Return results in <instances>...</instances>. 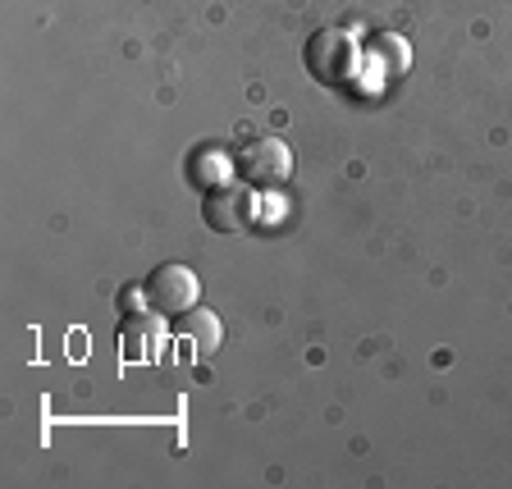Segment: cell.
Masks as SVG:
<instances>
[{
    "instance_id": "6da1fadb",
    "label": "cell",
    "mask_w": 512,
    "mask_h": 489,
    "mask_svg": "<svg viewBox=\"0 0 512 489\" xmlns=\"http://www.w3.org/2000/svg\"><path fill=\"white\" fill-rule=\"evenodd\" d=\"M307 74L316 78L320 87H343L352 74H357V42L339 28H320L307 37Z\"/></svg>"
},
{
    "instance_id": "7a4b0ae2",
    "label": "cell",
    "mask_w": 512,
    "mask_h": 489,
    "mask_svg": "<svg viewBox=\"0 0 512 489\" xmlns=\"http://www.w3.org/2000/svg\"><path fill=\"white\" fill-rule=\"evenodd\" d=\"M234 165H238V174H243V183H252V188H279V183H288V174H293V151L279 138H256L238 151Z\"/></svg>"
},
{
    "instance_id": "3957f363",
    "label": "cell",
    "mask_w": 512,
    "mask_h": 489,
    "mask_svg": "<svg viewBox=\"0 0 512 489\" xmlns=\"http://www.w3.org/2000/svg\"><path fill=\"white\" fill-rule=\"evenodd\" d=\"M147 298L156 316H183L188 307L202 302V279L192 275L188 266H156L147 279Z\"/></svg>"
},
{
    "instance_id": "277c9868",
    "label": "cell",
    "mask_w": 512,
    "mask_h": 489,
    "mask_svg": "<svg viewBox=\"0 0 512 489\" xmlns=\"http://www.w3.org/2000/svg\"><path fill=\"white\" fill-rule=\"evenodd\" d=\"M252 183H215L202 197V220L215 234H243L252 224Z\"/></svg>"
},
{
    "instance_id": "5b68a950",
    "label": "cell",
    "mask_w": 512,
    "mask_h": 489,
    "mask_svg": "<svg viewBox=\"0 0 512 489\" xmlns=\"http://www.w3.org/2000/svg\"><path fill=\"white\" fill-rule=\"evenodd\" d=\"M174 334H179V339H188L192 348L202 352V357H211V352L224 343L220 316H215L211 307H202V302H197V307H188L183 316H174Z\"/></svg>"
},
{
    "instance_id": "8992f818",
    "label": "cell",
    "mask_w": 512,
    "mask_h": 489,
    "mask_svg": "<svg viewBox=\"0 0 512 489\" xmlns=\"http://www.w3.org/2000/svg\"><path fill=\"white\" fill-rule=\"evenodd\" d=\"M229 170H238L234 160L224 156V151H202V156L192 160L188 165V174L197 183H202V188H215V183H229Z\"/></svg>"
},
{
    "instance_id": "52a82bcc",
    "label": "cell",
    "mask_w": 512,
    "mask_h": 489,
    "mask_svg": "<svg viewBox=\"0 0 512 489\" xmlns=\"http://www.w3.org/2000/svg\"><path fill=\"white\" fill-rule=\"evenodd\" d=\"M371 55L384 64V74H403L407 64H412V51H407L403 37H394V32H384L380 42L371 46Z\"/></svg>"
}]
</instances>
